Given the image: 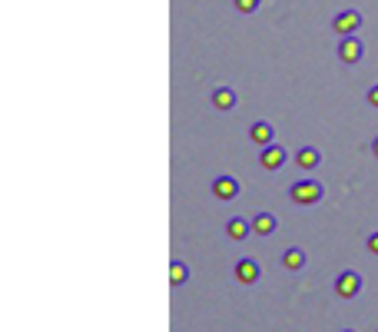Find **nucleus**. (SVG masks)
<instances>
[{"mask_svg": "<svg viewBox=\"0 0 378 332\" xmlns=\"http://www.w3.org/2000/svg\"><path fill=\"white\" fill-rule=\"evenodd\" d=\"M316 163H318V150H312V147H305V150L299 153V166H305V169H312Z\"/></svg>", "mask_w": 378, "mask_h": 332, "instance_id": "f8f14e48", "label": "nucleus"}, {"mask_svg": "<svg viewBox=\"0 0 378 332\" xmlns=\"http://www.w3.org/2000/svg\"><path fill=\"white\" fill-rule=\"evenodd\" d=\"M252 140H256L259 147H269V143H273V126H269V123H256V126H252Z\"/></svg>", "mask_w": 378, "mask_h": 332, "instance_id": "1a4fd4ad", "label": "nucleus"}, {"mask_svg": "<svg viewBox=\"0 0 378 332\" xmlns=\"http://www.w3.org/2000/svg\"><path fill=\"white\" fill-rule=\"evenodd\" d=\"M359 27H362V17L355 14V10H345V14L335 17V31L342 33V37H352Z\"/></svg>", "mask_w": 378, "mask_h": 332, "instance_id": "f03ea898", "label": "nucleus"}, {"mask_svg": "<svg viewBox=\"0 0 378 332\" xmlns=\"http://www.w3.org/2000/svg\"><path fill=\"white\" fill-rule=\"evenodd\" d=\"M246 233H249V223H246V219H232V223H229V236H232V240H242Z\"/></svg>", "mask_w": 378, "mask_h": 332, "instance_id": "ddd939ff", "label": "nucleus"}, {"mask_svg": "<svg viewBox=\"0 0 378 332\" xmlns=\"http://www.w3.org/2000/svg\"><path fill=\"white\" fill-rule=\"evenodd\" d=\"M375 153H378V140H375Z\"/></svg>", "mask_w": 378, "mask_h": 332, "instance_id": "a211bd4d", "label": "nucleus"}, {"mask_svg": "<svg viewBox=\"0 0 378 332\" xmlns=\"http://www.w3.org/2000/svg\"><path fill=\"white\" fill-rule=\"evenodd\" d=\"M236 276H239L242 283H256V279H259V266L252 263V259H242L239 266H236Z\"/></svg>", "mask_w": 378, "mask_h": 332, "instance_id": "423d86ee", "label": "nucleus"}, {"mask_svg": "<svg viewBox=\"0 0 378 332\" xmlns=\"http://www.w3.org/2000/svg\"><path fill=\"white\" fill-rule=\"evenodd\" d=\"M182 276H186V269L176 263V266H173V283H182Z\"/></svg>", "mask_w": 378, "mask_h": 332, "instance_id": "2eb2a0df", "label": "nucleus"}, {"mask_svg": "<svg viewBox=\"0 0 378 332\" xmlns=\"http://www.w3.org/2000/svg\"><path fill=\"white\" fill-rule=\"evenodd\" d=\"M252 229L262 233V236H266V233H273V229H275V216H273V213H259L256 219H252Z\"/></svg>", "mask_w": 378, "mask_h": 332, "instance_id": "6e6552de", "label": "nucleus"}, {"mask_svg": "<svg viewBox=\"0 0 378 332\" xmlns=\"http://www.w3.org/2000/svg\"><path fill=\"white\" fill-rule=\"evenodd\" d=\"M338 57H342L345 63H359V60H362V44H359V40H352V37H345L342 47H338Z\"/></svg>", "mask_w": 378, "mask_h": 332, "instance_id": "7ed1b4c3", "label": "nucleus"}, {"mask_svg": "<svg viewBox=\"0 0 378 332\" xmlns=\"http://www.w3.org/2000/svg\"><path fill=\"white\" fill-rule=\"evenodd\" d=\"M368 103L378 106V87H372V90H368Z\"/></svg>", "mask_w": 378, "mask_h": 332, "instance_id": "dca6fc26", "label": "nucleus"}, {"mask_svg": "<svg viewBox=\"0 0 378 332\" xmlns=\"http://www.w3.org/2000/svg\"><path fill=\"white\" fill-rule=\"evenodd\" d=\"M282 163H286V153L279 150V147H269V150L262 153V166L266 169H279Z\"/></svg>", "mask_w": 378, "mask_h": 332, "instance_id": "0eeeda50", "label": "nucleus"}, {"mask_svg": "<svg viewBox=\"0 0 378 332\" xmlns=\"http://www.w3.org/2000/svg\"><path fill=\"white\" fill-rule=\"evenodd\" d=\"M318 197H322V186L312 180H302L292 186V199H295V203H316Z\"/></svg>", "mask_w": 378, "mask_h": 332, "instance_id": "f257e3e1", "label": "nucleus"}, {"mask_svg": "<svg viewBox=\"0 0 378 332\" xmlns=\"http://www.w3.org/2000/svg\"><path fill=\"white\" fill-rule=\"evenodd\" d=\"M212 190H216V197H219V199H232L236 193H239L236 180H229V176H219V180L212 183Z\"/></svg>", "mask_w": 378, "mask_h": 332, "instance_id": "39448f33", "label": "nucleus"}, {"mask_svg": "<svg viewBox=\"0 0 378 332\" xmlns=\"http://www.w3.org/2000/svg\"><path fill=\"white\" fill-rule=\"evenodd\" d=\"M212 103L219 106V110H229V106L236 103V93L229 90V87H223V90H216V93H212Z\"/></svg>", "mask_w": 378, "mask_h": 332, "instance_id": "9d476101", "label": "nucleus"}, {"mask_svg": "<svg viewBox=\"0 0 378 332\" xmlns=\"http://www.w3.org/2000/svg\"><path fill=\"white\" fill-rule=\"evenodd\" d=\"M302 263H305L302 249H289V253H286V266H289V269H302Z\"/></svg>", "mask_w": 378, "mask_h": 332, "instance_id": "9b49d317", "label": "nucleus"}, {"mask_svg": "<svg viewBox=\"0 0 378 332\" xmlns=\"http://www.w3.org/2000/svg\"><path fill=\"white\" fill-rule=\"evenodd\" d=\"M368 249H372V253H378V236H372V240H368Z\"/></svg>", "mask_w": 378, "mask_h": 332, "instance_id": "f3484780", "label": "nucleus"}, {"mask_svg": "<svg viewBox=\"0 0 378 332\" xmlns=\"http://www.w3.org/2000/svg\"><path fill=\"white\" fill-rule=\"evenodd\" d=\"M359 286H362V279H359L355 272H342V276H338V283H335V289H338L342 296H355Z\"/></svg>", "mask_w": 378, "mask_h": 332, "instance_id": "20e7f679", "label": "nucleus"}, {"mask_svg": "<svg viewBox=\"0 0 378 332\" xmlns=\"http://www.w3.org/2000/svg\"><path fill=\"white\" fill-rule=\"evenodd\" d=\"M236 7H239L242 14H252V10L259 7V0H236Z\"/></svg>", "mask_w": 378, "mask_h": 332, "instance_id": "4468645a", "label": "nucleus"}]
</instances>
